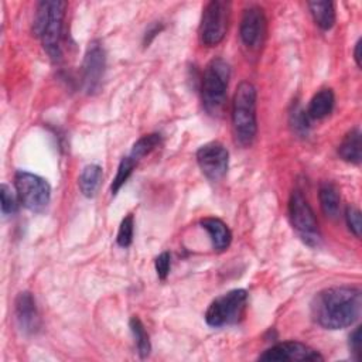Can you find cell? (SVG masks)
Masks as SVG:
<instances>
[{
    "instance_id": "cell-1",
    "label": "cell",
    "mask_w": 362,
    "mask_h": 362,
    "mask_svg": "<svg viewBox=\"0 0 362 362\" xmlns=\"http://www.w3.org/2000/svg\"><path fill=\"white\" fill-rule=\"evenodd\" d=\"M362 294L356 287L337 286L321 290L311 303L315 322L327 329L351 327L361 314Z\"/></svg>"
},
{
    "instance_id": "cell-2",
    "label": "cell",
    "mask_w": 362,
    "mask_h": 362,
    "mask_svg": "<svg viewBox=\"0 0 362 362\" xmlns=\"http://www.w3.org/2000/svg\"><path fill=\"white\" fill-rule=\"evenodd\" d=\"M257 92L253 83L243 81L238 85L232 102V129L238 144L247 147L257 133L256 119Z\"/></svg>"
},
{
    "instance_id": "cell-3",
    "label": "cell",
    "mask_w": 362,
    "mask_h": 362,
    "mask_svg": "<svg viewBox=\"0 0 362 362\" xmlns=\"http://www.w3.org/2000/svg\"><path fill=\"white\" fill-rule=\"evenodd\" d=\"M66 3L59 0L41 1L37 6L33 33L41 40L45 52L55 61L61 58L62 21Z\"/></svg>"
},
{
    "instance_id": "cell-4",
    "label": "cell",
    "mask_w": 362,
    "mask_h": 362,
    "mask_svg": "<svg viewBox=\"0 0 362 362\" xmlns=\"http://www.w3.org/2000/svg\"><path fill=\"white\" fill-rule=\"evenodd\" d=\"M230 78V66L222 58H214L208 62L201 85L202 106L212 117L223 113L226 102V89Z\"/></svg>"
},
{
    "instance_id": "cell-5",
    "label": "cell",
    "mask_w": 362,
    "mask_h": 362,
    "mask_svg": "<svg viewBox=\"0 0 362 362\" xmlns=\"http://www.w3.org/2000/svg\"><path fill=\"white\" fill-rule=\"evenodd\" d=\"M246 305L247 291L243 288L230 290L209 304L205 313V321L209 327L215 328L238 324L245 315Z\"/></svg>"
},
{
    "instance_id": "cell-6",
    "label": "cell",
    "mask_w": 362,
    "mask_h": 362,
    "mask_svg": "<svg viewBox=\"0 0 362 362\" xmlns=\"http://www.w3.org/2000/svg\"><path fill=\"white\" fill-rule=\"evenodd\" d=\"M288 216L293 229L298 238L308 246L317 247L321 242V233L317 218L304 194L298 189L293 191L288 199Z\"/></svg>"
},
{
    "instance_id": "cell-7",
    "label": "cell",
    "mask_w": 362,
    "mask_h": 362,
    "mask_svg": "<svg viewBox=\"0 0 362 362\" xmlns=\"http://www.w3.org/2000/svg\"><path fill=\"white\" fill-rule=\"evenodd\" d=\"M14 187L20 204L27 209L41 212L47 208L51 198V187L45 178L20 170L14 175Z\"/></svg>"
},
{
    "instance_id": "cell-8",
    "label": "cell",
    "mask_w": 362,
    "mask_h": 362,
    "mask_svg": "<svg viewBox=\"0 0 362 362\" xmlns=\"http://www.w3.org/2000/svg\"><path fill=\"white\" fill-rule=\"evenodd\" d=\"M230 16V4L222 0L209 1L204 11L199 24V40L206 47L218 45L228 30Z\"/></svg>"
},
{
    "instance_id": "cell-9",
    "label": "cell",
    "mask_w": 362,
    "mask_h": 362,
    "mask_svg": "<svg viewBox=\"0 0 362 362\" xmlns=\"http://www.w3.org/2000/svg\"><path fill=\"white\" fill-rule=\"evenodd\" d=\"M239 35L242 44L250 52H259L267 35V18L260 6H249L243 10Z\"/></svg>"
},
{
    "instance_id": "cell-10",
    "label": "cell",
    "mask_w": 362,
    "mask_h": 362,
    "mask_svg": "<svg viewBox=\"0 0 362 362\" xmlns=\"http://www.w3.org/2000/svg\"><path fill=\"white\" fill-rule=\"evenodd\" d=\"M197 163L202 174L211 181L222 180L228 173L229 153L218 141L206 143L197 151Z\"/></svg>"
},
{
    "instance_id": "cell-11",
    "label": "cell",
    "mask_w": 362,
    "mask_h": 362,
    "mask_svg": "<svg viewBox=\"0 0 362 362\" xmlns=\"http://www.w3.org/2000/svg\"><path fill=\"white\" fill-rule=\"evenodd\" d=\"M105 66H106L105 49L102 44L95 40L89 42L85 52L83 64H82V82L86 93L92 95L99 89L103 74H105Z\"/></svg>"
},
{
    "instance_id": "cell-12",
    "label": "cell",
    "mask_w": 362,
    "mask_h": 362,
    "mask_svg": "<svg viewBox=\"0 0 362 362\" xmlns=\"http://www.w3.org/2000/svg\"><path fill=\"white\" fill-rule=\"evenodd\" d=\"M260 361H322L324 358L318 351L310 348L305 344L297 341L279 342L264 351L260 356Z\"/></svg>"
},
{
    "instance_id": "cell-13",
    "label": "cell",
    "mask_w": 362,
    "mask_h": 362,
    "mask_svg": "<svg viewBox=\"0 0 362 362\" xmlns=\"http://www.w3.org/2000/svg\"><path fill=\"white\" fill-rule=\"evenodd\" d=\"M14 315H16V321H17L18 328L24 334H28V335L35 334L41 327V321H40L37 305H35V300L31 296V293H28V291H21L16 297Z\"/></svg>"
},
{
    "instance_id": "cell-14",
    "label": "cell",
    "mask_w": 362,
    "mask_h": 362,
    "mask_svg": "<svg viewBox=\"0 0 362 362\" xmlns=\"http://www.w3.org/2000/svg\"><path fill=\"white\" fill-rule=\"evenodd\" d=\"M201 226L208 232L215 250L222 252L229 247L232 240V233L223 221H221L219 218L209 216L201 221Z\"/></svg>"
},
{
    "instance_id": "cell-15",
    "label": "cell",
    "mask_w": 362,
    "mask_h": 362,
    "mask_svg": "<svg viewBox=\"0 0 362 362\" xmlns=\"http://www.w3.org/2000/svg\"><path fill=\"white\" fill-rule=\"evenodd\" d=\"M334 103H335V98H334L332 89L324 88L311 98L308 107L305 110V115L308 119H314V120L324 119L332 112Z\"/></svg>"
},
{
    "instance_id": "cell-16",
    "label": "cell",
    "mask_w": 362,
    "mask_h": 362,
    "mask_svg": "<svg viewBox=\"0 0 362 362\" xmlns=\"http://www.w3.org/2000/svg\"><path fill=\"white\" fill-rule=\"evenodd\" d=\"M339 157L351 164H359L362 160V141H361V130L354 127L349 130L342 139L338 147Z\"/></svg>"
},
{
    "instance_id": "cell-17",
    "label": "cell",
    "mask_w": 362,
    "mask_h": 362,
    "mask_svg": "<svg viewBox=\"0 0 362 362\" xmlns=\"http://www.w3.org/2000/svg\"><path fill=\"white\" fill-rule=\"evenodd\" d=\"M102 178H103V171L99 165L89 164V165L83 167V170L78 178V185H79L82 195H85L86 198H92L98 192V189L102 184Z\"/></svg>"
},
{
    "instance_id": "cell-18",
    "label": "cell",
    "mask_w": 362,
    "mask_h": 362,
    "mask_svg": "<svg viewBox=\"0 0 362 362\" xmlns=\"http://www.w3.org/2000/svg\"><path fill=\"white\" fill-rule=\"evenodd\" d=\"M318 198H320V205L322 212L328 218H337L339 214V206H341V198L338 188L332 182H322L320 185L318 191Z\"/></svg>"
},
{
    "instance_id": "cell-19",
    "label": "cell",
    "mask_w": 362,
    "mask_h": 362,
    "mask_svg": "<svg viewBox=\"0 0 362 362\" xmlns=\"http://www.w3.org/2000/svg\"><path fill=\"white\" fill-rule=\"evenodd\" d=\"M310 13L315 21V24L327 31L331 30L335 24V7L332 1H310L308 3Z\"/></svg>"
},
{
    "instance_id": "cell-20",
    "label": "cell",
    "mask_w": 362,
    "mask_h": 362,
    "mask_svg": "<svg viewBox=\"0 0 362 362\" xmlns=\"http://www.w3.org/2000/svg\"><path fill=\"white\" fill-rule=\"evenodd\" d=\"M129 327L134 337L137 352H139L140 358H147L151 351V344H150V338H148V334H147L143 322L140 321L139 317L133 315L129 321Z\"/></svg>"
},
{
    "instance_id": "cell-21",
    "label": "cell",
    "mask_w": 362,
    "mask_h": 362,
    "mask_svg": "<svg viewBox=\"0 0 362 362\" xmlns=\"http://www.w3.org/2000/svg\"><path fill=\"white\" fill-rule=\"evenodd\" d=\"M161 144V134L158 133H150V134H144L141 136L132 147L130 150V157L137 163L139 160H141L143 157H146L147 154H150L154 148H157Z\"/></svg>"
},
{
    "instance_id": "cell-22",
    "label": "cell",
    "mask_w": 362,
    "mask_h": 362,
    "mask_svg": "<svg viewBox=\"0 0 362 362\" xmlns=\"http://www.w3.org/2000/svg\"><path fill=\"white\" fill-rule=\"evenodd\" d=\"M136 161L130 157V156H126L122 158V161L119 163V167H117V173L110 184V192L115 195L117 194V191L123 187V184L129 180V177L132 175L134 167H136Z\"/></svg>"
},
{
    "instance_id": "cell-23",
    "label": "cell",
    "mask_w": 362,
    "mask_h": 362,
    "mask_svg": "<svg viewBox=\"0 0 362 362\" xmlns=\"http://www.w3.org/2000/svg\"><path fill=\"white\" fill-rule=\"evenodd\" d=\"M133 230H134V219H133V215L129 214L126 218H123L117 230L116 242L120 247H129L132 245Z\"/></svg>"
},
{
    "instance_id": "cell-24",
    "label": "cell",
    "mask_w": 362,
    "mask_h": 362,
    "mask_svg": "<svg viewBox=\"0 0 362 362\" xmlns=\"http://www.w3.org/2000/svg\"><path fill=\"white\" fill-rule=\"evenodd\" d=\"M0 197H1V212L4 215H13L18 209V197L11 191V188L6 184L0 187Z\"/></svg>"
},
{
    "instance_id": "cell-25",
    "label": "cell",
    "mask_w": 362,
    "mask_h": 362,
    "mask_svg": "<svg viewBox=\"0 0 362 362\" xmlns=\"http://www.w3.org/2000/svg\"><path fill=\"white\" fill-rule=\"evenodd\" d=\"M345 219H346V225L349 228V230L359 238L361 236V230H362V221H361V212L356 206L354 205H348L345 209Z\"/></svg>"
},
{
    "instance_id": "cell-26",
    "label": "cell",
    "mask_w": 362,
    "mask_h": 362,
    "mask_svg": "<svg viewBox=\"0 0 362 362\" xmlns=\"http://www.w3.org/2000/svg\"><path fill=\"white\" fill-rule=\"evenodd\" d=\"M154 266H156V272L160 280H165L168 273H170V267H171V256L168 252H163L160 253L156 260H154Z\"/></svg>"
},
{
    "instance_id": "cell-27",
    "label": "cell",
    "mask_w": 362,
    "mask_h": 362,
    "mask_svg": "<svg viewBox=\"0 0 362 362\" xmlns=\"http://www.w3.org/2000/svg\"><path fill=\"white\" fill-rule=\"evenodd\" d=\"M308 117H307V115H305V112L304 110H301V109H296L294 110V115H293V126H294V129H296V132H307V127H308Z\"/></svg>"
},
{
    "instance_id": "cell-28",
    "label": "cell",
    "mask_w": 362,
    "mask_h": 362,
    "mask_svg": "<svg viewBox=\"0 0 362 362\" xmlns=\"http://www.w3.org/2000/svg\"><path fill=\"white\" fill-rule=\"evenodd\" d=\"M361 327H356L349 335V349L354 354L355 359H359L361 355Z\"/></svg>"
},
{
    "instance_id": "cell-29",
    "label": "cell",
    "mask_w": 362,
    "mask_h": 362,
    "mask_svg": "<svg viewBox=\"0 0 362 362\" xmlns=\"http://www.w3.org/2000/svg\"><path fill=\"white\" fill-rule=\"evenodd\" d=\"M163 28H164V27H163L161 23H156V24L150 25V28L146 31V35H144V45L147 47V45L151 42V40H153Z\"/></svg>"
},
{
    "instance_id": "cell-30",
    "label": "cell",
    "mask_w": 362,
    "mask_h": 362,
    "mask_svg": "<svg viewBox=\"0 0 362 362\" xmlns=\"http://www.w3.org/2000/svg\"><path fill=\"white\" fill-rule=\"evenodd\" d=\"M362 44V40L359 38L358 41H356V44H355V49H354V59H355V62H356V65L358 66H361L362 65V62H361V45Z\"/></svg>"
}]
</instances>
